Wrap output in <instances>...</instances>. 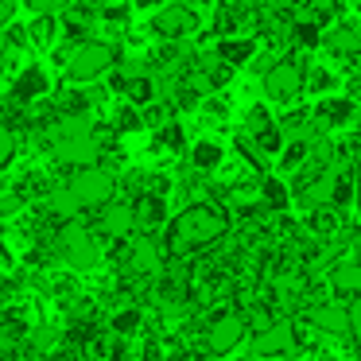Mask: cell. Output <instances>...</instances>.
Masks as SVG:
<instances>
[{"label": "cell", "mask_w": 361, "mask_h": 361, "mask_svg": "<svg viewBox=\"0 0 361 361\" xmlns=\"http://www.w3.org/2000/svg\"><path fill=\"white\" fill-rule=\"evenodd\" d=\"M117 66V47L105 39H82L78 47L66 51V78L71 82H97Z\"/></svg>", "instance_id": "cell-2"}, {"label": "cell", "mask_w": 361, "mask_h": 361, "mask_svg": "<svg viewBox=\"0 0 361 361\" xmlns=\"http://www.w3.org/2000/svg\"><path fill=\"white\" fill-rule=\"evenodd\" d=\"M66 187H71V195L78 198L82 214L86 210H109L113 195H117V175H113L105 164H97V167H86V171H74Z\"/></svg>", "instance_id": "cell-4"}, {"label": "cell", "mask_w": 361, "mask_h": 361, "mask_svg": "<svg viewBox=\"0 0 361 361\" xmlns=\"http://www.w3.org/2000/svg\"><path fill=\"white\" fill-rule=\"evenodd\" d=\"M128 16H133V8H128V4H105V8H102L105 24H128Z\"/></svg>", "instance_id": "cell-26"}, {"label": "cell", "mask_w": 361, "mask_h": 361, "mask_svg": "<svg viewBox=\"0 0 361 361\" xmlns=\"http://www.w3.org/2000/svg\"><path fill=\"white\" fill-rule=\"evenodd\" d=\"M4 361H20V357H16V353H4Z\"/></svg>", "instance_id": "cell-29"}, {"label": "cell", "mask_w": 361, "mask_h": 361, "mask_svg": "<svg viewBox=\"0 0 361 361\" xmlns=\"http://www.w3.org/2000/svg\"><path fill=\"white\" fill-rule=\"evenodd\" d=\"M303 319H307V326L319 330V334H330V338H353V326H350V303H338V299H322V303L303 307Z\"/></svg>", "instance_id": "cell-9"}, {"label": "cell", "mask_w": 361, "mask_h": 361, "mask_svg": "<svg viewBox=\"0 0 361 361\" xmlns=\"http://www.w3.org/2000/svg\"><path fill=\"white\" fill-rule=\"evenodd\" d=\"M167 245L159 241V237H148V233H136L133 241H125V252H121V260H125L128 276H164L167 272Z\"/></svg>", "instance_id": "cell-6"}, {"label": "cell", "mask_w": 361, "mask_h": 361, "mask_svg": "<svg viewBox=\"0 0 361 361\" xmlns=\"http://www.w3.org/2000/svg\"><path fill=\"white\" fill-rule=\"evenodd\" d=\"M307 229L319 237H334L342 233V218H338V206H326V210H311V218H307Z\"/></svg>", "instance_id": "cell-20"}, {"label": "cell", "mask_w": 361, "mask_h": 361, "mask_svg": "<svg viewBox=\"0 0 361 361\" xmlns=\"http://www.w3.org/2000/svg\"><path fill=\"white\" fill-rule=\"evenodd\" d=\"M47 94V74H43V66H24V71L12 78L8 86V109H16V105H35L39 97Z\"/></svg>", "instance_id": "cell-12"}, {"label": "cell", "mask_w": 361, "mask_h": 361, "mask_svg": "<svg viewBox=\"0 0 361 361\" xmlns=\"http://www.w3.org/2000/svg\"><path fill=\"white\" fill-rule=\"evenodd\" d=\"M16 164V125H0V167L8 171V167Z\"/></svg>", "instance_id": "cell-24"}, {"label": "cell", "mask_w": 361, "mask_h": 361, "mask_svg": "<svg viewBox=\"0 0 361 361\" xmlns=\"http://www.w3.org/2000/svg\"><path fill=\"white\" fill-rule=\"evenodd\" d=\"M291 190H288V183H280V179H264L260 183V202H264V210H272L276 218H280V210H288L291 206Z\"/></svg>", "instance_id": "cell-19"}, {"label": "cell", "mask_w": 361, "mask_h": 361, "mask_svg": "<svg viewBox=\"0 0 361 361\" xmlns=\"http://www.w3.org/2000/svg\"><path fill=\"white\" fill-rule=\"evenodd\" d=\"M97 233L113 237V241H133V237H136L133 202H113L109 210H102V218H97Z\"/></svg>", "instance_id": "cell-13"}, {"label": "cell", "mask_w": 361, "mask_h": 361, "mask_svg": "<svg viewBox=\"0 0 361 361\" xmlns=\"http://www.w3.org/2000/svg\"><path fill=\"white\" fill-rule=\"evenodd\" d=\"M322 47L334 59H361V27L357 24H334L322 39Z\"/></svg>", "instance_id": "cell-15"}, {"label": "cell", "mask_w": 361, "mask_h": 361, "mask_svg": "<svg viewBox=\"0 0 361 361\" xmlns=\"http://www.w3.org/2000/svg\"><path fill=\"white\" fill-rule=\"evenodd\" d=\"M140 307H117L113 311V319H109V326H113V334L117 338H125V334H136L140 330Z\"/></svg>", "instance_id": "cell-22"}, {"label": "cell", "mask_w": 361, "mask_h": 361, "mask_svg": "<svg viewBox=\"0 0 361 361\" xmlns=\"http://www.w3.org/2000/svg\"><path fill=\"white\" fill-rule=\"evenodd\" d=\"M198 24H202V16H198L195 4H167L152 16V32L164 43H187L198 32Z\"/></svg>", "instance_id": "cell-8"}, {"label": "cell", "mask_w": 361, "mask_h": 361, "mask_svg": "<svg viewBox=\"0 0 361 361\" xmlns=\"http://www.w3.org/2000/svg\"><path fill=\"white\" fill-rule=\"evenodd\" d=\"M257 357H283V353L295 350V322L283 314V319H276L268 330H260V334H252V345H249Z\"/></svg>", "instance_id": "cell-10"}, {"label": "cell", "mask_w": 361, "mask_h": 361, "mask_svg": "<svg viewBox=\"0 0 361 361\" xmlns=\"http://www.w3.org/2000/svg\"><path fill=\"white\" fill-rule=\"evenodd\" d=\"M245 330H249V322H245L241 311H221L214 314L210 322H206V353L210 357H226V353H233L237 345L245 342Z\"/></svg>", "instance_id": "cell-7"}, {"label": "cell", "mask_w": 361, "mask_h": 361, "mask_svg": "<svg viewBox=\"0 0 361 361\" xmlns=\"http://www.w3.org/2000/svg\"><path fill=\"white\" fill-rule=\"evenodd\" d=\"M214 55L221 59L226 66H241L257 59V43H252V35H241V39H214Z\"/></svg>", "instance_id": "cell-16"}, {"label": "cell", "mask_w": 361, "mask_h": 361, "mask_svg": "<svg viewBox=\"0 0 361 361\" xmlns=\"http://www.w3.org/2000/svg\"><path fill=\"white\" fill-rule=\"evenodd\" d=\"M59 252L71 268L86 272V268L102 264V237L86 226V221H71V226L59 229Z\"/></svg>", "instance_id": "cell-5"}, {"label": "cell", "mask_w": 361, "mask_h": 361, "mask_svg": "<svg viewBox=\"0 0 361 361\" xmlns=\"http://www.w3.org/2000/svg\"><path fill=\"white\" fill-rule=\"evenodd\" d=\"M133 214H136V233H148V237H156L152 229H159V226H171V218H167V198H159V195H140V198H133Z\"/></svg>", "instance_id": "cell-14"}, {"label": "cell", "mask_w": 361, "mask_h": 361, "mask_svg": "<svg viewBox=\"0 0 361 361\" xmlns=\"http://www.w3.org/2000/svg\"><path fill=\"white\" fill-rule=\"evenodd\" d=\"M334 74L330 71H322V66H311V74H307V86H311V94H322V90H330L334 86Z\"/></svg>", "instance_id": "cell-25"}, {"label": "cell", "mask_w": 361, "mask_h": 361, "mask_svg": "<svg viewBox=\"0 0 361 361\" xmlns=\"http://www.w3.org/2000/svg\"><path fill=\"white\" fill-rule=\"evenodd\" d=\"M350 326H353V342H361V299H350Z\"/></svg>", "instance_id": "cell-27"}, {"label": "cell", "mask_w": 361, "mask_h": 361, "mask_svg": "<svg viewBox=\"0 0 361 361\" xmlns=\"http://www.w3.org/2000/svg\"><path fill=\"white\" fill-rule=\"evenodd\" d=\"M330 288H334L338 295L361 299V260H342V264L330 272Z\"/></svg>", "instance_id": "cell-17"}, {"label": "cell", "mask_w": 361, "mask_h": 361, "mask_svg": "<svg viewBox=\"0 0 361 361\" xmlns=\"http://www.w3.org/2000/svg\"><path fill=\"white\" fill-rule=\"evenodd\" d=\"M221 156H226V148H221L218 140H198L195 148H190L187 164L195 167L198 175H206V171H218V167H221Z\"/></svg>", "instance_id": "cell-18"}, {"label": "cell", "mask_w": 361, "mask_h": 361, "mask_svg": "<svg viewBox=\"0 0 361 361\" xmlns=\"http://www.w3.org/2000/svg\"><path fill=\"white\" fill-rule=\"evenodd\" d=\"M307 74H311V66L303 63V55H288L260 78V90H264L268 102L291 105V102H299V94L307 90Z\"/></svg>", "instance_id": "cell-3"}, {"label": "cell", "mask_w": 361, "mask_h": 361, "mask_svg": "<svg viewBox=\"0 0 361 361\" xmlns=\"http://www.w3.org/2000/svg\"><path fill=\"white\" fill-rule=\"evenodd\" d=\"M113 128L117 133H140V128H148V121H144V109H136V105H121L117 117H113Z\"/></svg>", "instance_id": "cell-23"}, {"label": "cell", "mask_w": 361, "mask_h": 361, "mask_svg": "<svg viewBox=\"0 0 361 361\" xmlns=\"http://www.w3.org/2000/svg\"><path fill=\"white\" fill-rule=\"evenodd\" d=\"M353 117H357V105H353V97H342V94L322 97V102L311 109V121H314V128H319L322 136H326L330 128H345Z\"/></svg>", "instance_id": "cell-11"}, {"label": "cell", "mask_w": 361, "mask_h": 361, "mask_svg": "<svg viewBox=\"0 0 361 361\" xmlns=\"http://www.w3.org/2000/svg\"><path fill=\"white\" fill-rule=\"evenodd\" d=\"M353 202H357V221H361V159H357V198Z\"/></svg>", "instance_id": "cell-28"}, {"label": "cell", "mask_w": 361, "mask_h": 361, "mask_svg": "<svg viewBox=\"0 0 361 361\" xmlns=\"http://www.w3.org/2000/svg\"><path fill=\"white\" fill-rule=\"evenodd\" d=\"M229 233V214L214 202H187L171 218L164 233V245L171 257H190L198 249H210Z\"/></svg>", "instance_id": "cell-1"}, {"label": "cell", "mask_w": 361, "mask_h": 361, "mask_svg": "<svg viewBox=\"0 0 361 361\" xmlns=\"http://www.w3.org/2000/svg\"><path fill=\"white\" fill-rule=\"evenodd\" d=\"M55 32H59L55 16H35L32 27H27V43H32V47H51V43H55Z\"/></svg>", "instance_id": "cell-21"}]
</instances>
